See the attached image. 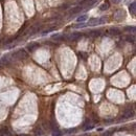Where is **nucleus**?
<instances>
[{
	"instance_id": "obj_8",
	"label": "nucleus",
	"mask_w": 136,
	"mask_h": 136,
	"mask_svg": "<svg viewBox=\"0 0 136 136\" xmlns=\"http://www.w3.org/2000/svg\"><path fill=\"white\" fill-rule=\"evenodd\" d=\"M129 11H130V13H131L132 15H135V13H136V2L135 1H133L132 3L130 4Z\"/></svg>"
},
{
	"instance_id": "obj_1",
	"label": "nucleus",
	"mask_w": 136,
	"mask_h": 136,
	"mask_svg": "<svg viewBox=\"0 0 136 136\" xmlns=\"http://www.w3.org/2000/svg\"><path fill=\"white\" fill-rule=\"evenodd\" d=\"M12 57L15 58V59H17V60L26 59V58H27V53L24 50V49H19V50H17L16 53H14Z\"/></svg>"
},
{
	"instance_id": "obj_13",
	"label": "nucleus",
	"mask_w": 136,
	"mask_h": 136,
	"mask_svg": "<svg viewBox=\"0 0 136 136\" xmlns=\"http://www.w3.org/2000/svg\"><path fill=\"white\" fill-rule=\"evenodd\" d=\"M82 36L83 35L81 34V33H73L70 36V38L72 39V40H77V39H80V38H82Z\"/></svg>"
},
{
	"instance_id": "obj_5",
	"label": "nucleus",
	"mask_w": 136,
	"mask_h": 136,
	"mask_svg": "<svg viewBox=\"0 0 136 136\" xmlns=\"http://www.w3.org/2000/svg\"><path fill=\"white\" fill-rule=\"evenodd\" d=\"M97 0H82V2H80V4H85L87 6H92L93 4H95Z\"/></svg>"
},
{
	"instance_id": "obj_11",
	"label": "nucleus",
	"mask_w": 136,
	"mask_h": 136,
	"mask_svg": "<svg viewBox=\"0 0 136 136\" xmlns=\"http://www.w3.org/2000/svg\"><path fill=\"white\" fill-rule=\"evenodd\" d=\"M109 33L111 35H113V36H118V35L121 34V30H118V28H111V30H109Z\"/></svg>"
},
{
	"instance_id": "obj_10",
	"label": "nucleus",
	"mask_w": 136,
	"mask_h": 136,
	"mask_svg": "<svg viewBox=\"0 0 136 136\" xmlns=\"http://www.w3.org/2000/svg\"><path fill=\"white\" fill-rule=\"evenodd\" d=\"M88 25L89 26H95V25H98V19L97 18H92L89 20L88 22Z\"/></svg>"
},
{
	"instance_id": "obj_4",
	"label": "nucleus",
	"mask_w": 136,
	"mask_h": 136,
	"mask_svg": "<svg viewBox=\"0 0 136 136\" xmlns=\"http://www.w3.org/2000/svg\"><path fill=\"white\" fill-rule=\"evenodd\" d=\"M39 43H36V42H34V43H30V44H28L27 45V49L30 51H35L37 48H39Z\"/></svg>"
},
{
	"instance_id": "obj_3",
	"label": "nucleus",
	"mask_w": 136,
	"mask_h": 136,
	"mask_svg": "<svg viewBox=\"0 0 136 136\" xmlns=\"http://www.w3.org/2000/svg\"><path fill=\"white\" fill-rule=\"evenodd\" d=\"M134 115V111L131 109H127L125 112H124V115H123V119H127V118H130Z\"/></svg>"
},
{
	"instance_id": "obj_21",
	"label": "nucleus",
	"mask_w": 136,
	"mask_h": 136,
	"mask_svg": "<svg viewBox=\"0 0 136 136\" xmlns=\"http://www.w3.org/2000/svg\"><path fill=\"white\" fill-rule=\"evenodd\" d=\"M103 136H112V133L110 132V131H107V132H105L103 134Z\"/></svg>"
},
{
	"instance_id": "obj_12",
	"label": "nucleus",
	"mask_w": 136,
	"mask_h": 136,
	"mask_svg": "<svg viewBox=\"0 0 136 136\" xmlns=\"http://www.w3.org/2000/svg\"><path fill=\"white\" fill-rule=\"evenodd\" d=\"M87 19H88V16L87 15H82V16L77 17V21L79 22V23H84L85 21H87Z\"/></svg>"
},
{
	"instance_id": "obj_15",
	"label": "nucleus",
	"mask_w": 136,
	"mask_h": 136,
	"mask_svg": "<svg viewBox=\"0 0 136 136\" xmlns=\"http://www.w3.org/2000/svg\"><path fill=\"white\" fill-rule=\"evenodd\" d=\"M126 40L128 42H130V43H134L135 42V37L133 36V35H132V36H131V35H128V36L126 37Z\"/></svg>"
},
{
	"instance_id": "obj_7",
	"label": "nucleus",
	"mask_w": 136,
	"mask_h": 136,
	"mask_svg": "<svg viewBox=\"0 0 136 136\" xmlns=\"http://www.w3.org/2000/svg\"><path fill=\"white\" fill-rule=\"evenodd\" d=\"M0 136H12V133L8 131L7 128H2L0 131Z\"/></svg>"
},
{
	"instance_id": "obj_20",
	"label": "nucleus",
	"mask_w": 136,
	"mask_h": 136,
	"mask_svg": "<svg viewBox=\"0 0 136 136\" xmlns=\"http://www.w3.org/2000/svg\"><path fill=\"white\" fill-rule=\"evenodd\" d=\"M87 24H85V23H79V24H77V25H74V27L76 28H80V27H85Z\"/></svg>"
},
{
	"instance_id": "obj_19",
	"label": "nucleus",
	"mask_w": 136,
	"mask_h": 136,
	"mask_svg": "<svg viewBox=\"0 0 136 136\" xmlns=\"http://www.w3.org/2000/svg\"><path fill=\"white\" fill-rule=\"evenodd\" d=\"M90 36H94V37H97V36H100L101 35V31H96V30H94V31H91L90 34Z\"/></svg>"
},
{
	"instance_id": "obj_17",
	"label": "nucleus",
	"mask_w": 136,
	"mask_h": 136,
	"mask_svg": "<svg viewBox=\"0 0 136 136\" xmlns=\"http://www.w3.org/2000/svg\"><path fill=\"white\" fill-rule=\"evenodd\" d=\"M53 30H56V26H51V27H49V28H47L46 30H44L43 31V35H46V34H48V33H50V31H53Z\"/></svg>"
},
{
	"instance_id": "obj_16",
	"label": "nucleus",
	"mask_w": 136,
	"mask_h": 136,
	"mask_svg": "<svg viewBox=\"0 0 136 136\" xmlns=\"http://www.w3.org/2000/svg\"><path fill=\"white\" fill-rule=\"evenodd\" d=\"M125 30H126L127 31H129V33H132V34L135 33V27H134V26H127Z\"/></svg>"
},
{
	"instance_id": "obj_2",
	"label": "nucleus",
	"mask_w": 136,
	"mask_h": 136,
	"mask_svg": "<svg viewBox=\"0 0 136 136\" xmlns=\"http://www.w3.org/2000/svg\"><path fill=\"white\" fill-rule=\"evenodd\" d=\"M114 19L117 21H121L123 19H125V12L123 10H118L116 13L114 14Z\"/></svg>"
},
{
	"instance_id": "obj_22",
	"label": "nucleus",
	"mask_w": 136,
	"mask_h": 136,
	"mask_svg": "<svg viewBox=\"0 0 136 136\" xmlns=\"http://www.w3.org/2000/svg\"><path fill=\"white\" fill-rule=\"evenodd\" d=\"M43 134V132L41 131V129H37V131H36V135H42Z\"/></svg>"
},
{
	"instance_id": "obj_6",
	"label": "nucleus",
	"mask_w": 136,
	"mask_h": 136,
	"mask_svg": "<svg viewBox=\"0 0 136 136\" xmlns=\"http://www.w3.org/2000/svg\"><path fill=\"white\" fill-rule=\"evenodd\" d=\"M83 10V7L82 6H74V7H72L71 10H70V15H74V14H77V13H81Z\"/></svg>"
},
{
	"instance_id": "obj_18",
	"label": "nucleus",
	"mask_w": 136,
	"mask_h": 136,
	"mask_svg": "<svg viewBox=\"0 0 136 136\" xmlns=\"http://www.w3.org/2000/svg\"><path fill=\"white\" fill-rule=\"evenodd\" d=\"M107 21V18L105 16H103V17H101L100 19H98V24H104Z\"/></svg>"
},
{
	"instance_id": "obj_14",
	"label": "nucleus",
	"mask_w": 136,
	"mask_h": 136,
	"mask_svg": "<svg viewBox=\"0 0 136 136\" xmlns=\"http://www.w3.org/2000/svg\"><path fill=\"white\" fill-rule=\"evenodd\" d=\"M10 63V58H8V56H5L1 59V61H0V65L1 64H8Z\"/></svg>"
},
{
	"instance_id": "obj_9",
	"label": "nucleus",
	"mask_w": 136,
	"mask_h": 136,
	"mask_svg": "<svg viewBox=\"0 0 136 136\" xmlns=\"http://www.w3.org/2000/svg\"><path fill=\"white\" fill-rule=\"evenodd\" d=\"M109 7H110L109 1H108V0H106V1L104 2L103 4H101V6H100V10H101V11H107V10H108Z\"/></svg>"
},
{
	"instance_id": "obj_23",
	"label": "nucleus",
	"mask_w": 136,
	"mask_h": 136,
	"mask_svg": "<svg viewBox=\"0 0 136 136\" xmlns=\"http://www.w3.org/2000/svg\"><path fill=\"white\" fill-rule=\"evenodd\" d=\"M113 3H115V4H117V3H119V2L121 1V0H111Z\"/></svg>"
}]
</instances>
